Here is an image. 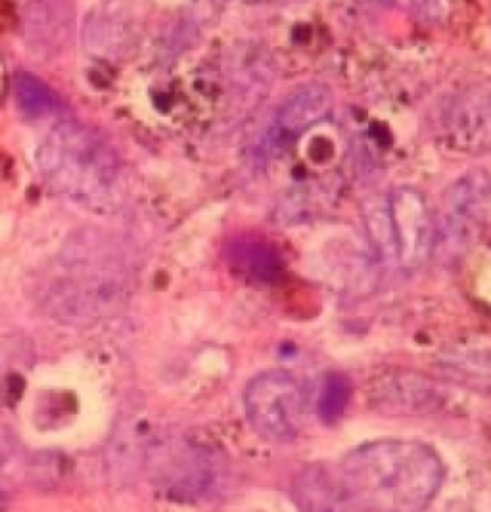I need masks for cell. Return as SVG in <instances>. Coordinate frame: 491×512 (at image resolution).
<instances>
[{"instance_id": "obj_1", "label": "cell", "mask_w": 491, "mask_h": 512, "mask_svg": "<svg viewBox=\"0 0 491 512\" xmlns=\"http://www.w3.org/2000/svg\"><path fill=\"white\" fill-rule=\"evenodd\" d=\"M444 463L428 443L378 440L334 466H311L296 482L304 511H424L444 482Z\"/></svg>"}, {"instance_id": "obj_2", "label": "cell", "mask_w": 491, "mask_h": 512, "mask_svg": "<svg viewBox=\"0 0 491 512\" xmlns=\"http://www.w3.org/2000/svg\"><path fill=\"white\" fill-rule=\"evenodd\" d=\"M133 294L131 263L102 240H75L39 279L37 300L48 317L71 326L98 325L121 313Z\"/></svg>"}, {"instance_id": "obj_3", "label": "cell", "mask_w": 491, "mask_h": 512, "mask_svg": "<svg viewBox=\"0 0 491 512\" xmlns=\"http://www.w3.org/2000/svg\"><path fill=\"white\" fill-rule=\"evenodd\" d=\"M37 163L50 187L79 202H100L121 173L110 142L77 123L52 129L37 150Z\"/></svg>"}, {"instance_id": "obj_4", "label": "cell", "mask_w": 491, "mask_h": 512, "mask_svg": "<svg viewBox=\"0 0 491 512\" xmlns=\"http://www.w3.org/2000/svg\"><path fill=\"white\" fill-rule=\"evenodd\" d=\"M244 411L252 432L269 443L298 438L304 420V392L282 369L254 376L244 392Z\"/></svg>"}, {"instance_id": "obj_5", "label": "cell", "mask_w": 491, "mask_h": 512, "mask_svg": "<svg viewBox=\"0 0 491 512\" xmlns=\"http://www.w3.org/2000/svg\"><path fill=\"white\" fill-rule=\"evenodd\" d=\"M491 183L484 173H470L451 185L434 219V252L444 261L465 256L482 233L490 210Z\"/></svg>"}, {"instance_id": "obj_6", "label": "cell", "mask_w": 491, "mask_h": 512, "mask_svg": "<svg viewBox=\"0 0 491 512\" xmlns=\"http://www.w3.org/2000/svg\"><path fill=\"white\" fill-rule=\"evenodd\" d=\"M388 211L396 261L407 269L419 267L434 252V219L411 188L396 190L388 200Z\"/></svg>"}, {"instance_id": "obj_7", "label": "cell", "mask_w": 491, "mask_h": 512, "mask_svg": "<svg viewBox=\"0 0 491 512\" xmlns=\"http://www.w3.org/2000/svg\"><path fill=\"white\" fill-rule=\"evenodd\" d=\"M332 110V93L330 89L313 83L290 94L273 121L271 133L277 144H286L294 137L302 135L309 127L319 123Z\"/></svg>"}, {"instance_id": "obj_8", "label": "cell", "mask_w": 491, "mask_h": 512, "mask_svg": "<svg viewBox=\"0 0 491 512\" xmlns=\"http://www.w3.org/2000/svg\"><path fill=\"white\" fill-rule=\"evenodd\" d=\"M211 459L200 449H177V451H164L156 457V465L165 482L169 484V491L173 493H202L213 482V468Z\"/></svg>"}, {"instance_id": "obj_9", "label": "cell", "mask_w": 491, "mask_h": 512, "mask_svg": "<svg viewBox=\"0 0 491 512\" xmlns=\"http://www.w3.org/2000/svg\"><path fill=\"white\" fill-rule=\"evenodd\" d=\"M350 399V386L342 374H328L317 399V415L325 424L342 419Z\"/></svg>"}, {"instance_id": "obj_10", "label": "cell", "mask_w": 491, "mask_h": 512, "mask_svg": "<svg viewBox=\"0 0 491 512\" xmlns=\"http://www.w3.org/2000/svg\"><path fill=\"white\" fill-rule=\"evenodd\" d=\"M16 100H18L20 110L29 119L47 117L52 112H56V98L52 96L47 87H43L39 81H35L29 75H24V77L18 79Z\"/></svg>"}, {"instance_id": "obj_11", "label": "cell", "mask_w": 491, "mask_h": 512, "mask_svg": "<svg viewBox=\"0 0 491 512\" xmlns=\"http://www.w3.org/2000/svg\"><path fill=\"white\" fill-rule=\"evenodd\" d=\"M14 447H16V440L12 438V434L8 430L0 428V465L12 457Z\"/></svg>"}]
</instances>
